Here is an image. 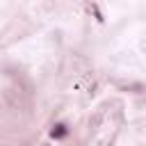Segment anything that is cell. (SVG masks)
Returning <instances> with one entry per match:
<instances>
[{
	"label": "cell",
	"mask_w": 146,
	"mask_h": 146,
	"mask_svg": "<svg viewBox=\"0 0 146 146\" xmlns=\"http://www.w3.org/2000/svg\"><path fill=\"white\" fill-rule=\"evenodd\" d=\"M50 135H52V137H64V135H66V128H64V125H55Z\"/></svg>",
	"instance_id": "cell-1"
}]
</instances>
